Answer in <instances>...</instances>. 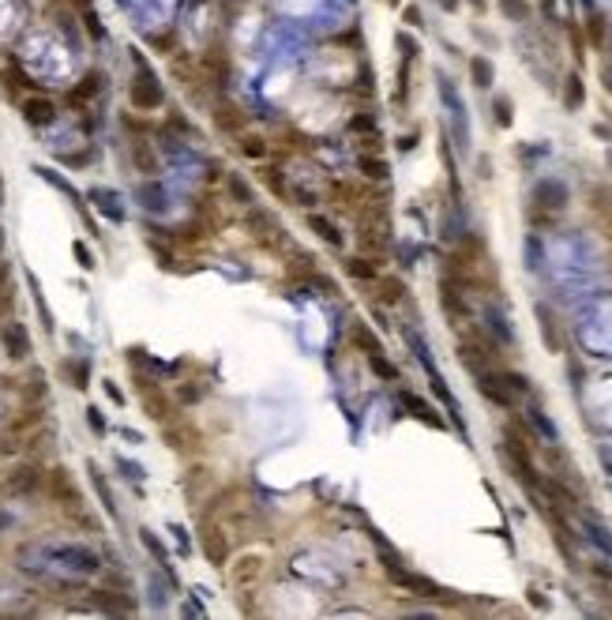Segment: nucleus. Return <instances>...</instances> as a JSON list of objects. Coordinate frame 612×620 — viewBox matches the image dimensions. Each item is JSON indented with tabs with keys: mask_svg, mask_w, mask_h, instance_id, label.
Listing matches in <instances>:
<instances>
[{
	"mask_svg": "<svg viewBox=\"0 0 612 620\" xmlns=\"http://www.w3.org/2000/svg\"><path fill=\"white\" fill-rule=\"evenodd\" d=\"M473 380H477V391L485 395V399L493 402V406H499V410H515L519 395H515L511 387L499 380V373H496V368H485V373H477Z\"/></svg>",
	"mask_w": 612,
	"mask_h": 620,
	"instance_id": "2",
	"label": "nucleus"
},
{
	"mask_svg": "<svg viewBox=\"0 0 612 620\" xmlns=\"http://www.w3.org/2000/svg\"><path fill=\"white\" fill-rule=\"evenodd\" d=\"M146 384V410H151V417L154 421H166L169 417V406H166V399H162V395H154V387H151V380H143Z\"/></svg>",
	"mask_w": 612,
	"mask_h": 620,
	"instance_id": "29",
	"label": "nucleus"
},
{
	"mask_svg": "<svg viewBox=\"0 0 612 620\" xmlns=\"http://www.w3.org/2000/svg\"><path fill=\"white\" fill-rule=\"evenodd\" d=\"M391 4H399V0H391Z\"/></svg>",
	"mask_w": 612,
	"mask_h": 620,
	"instance_id": "51",
	"label": "nucleus"
},
{
	"mask_svg": "<svg viewBox=\"0 0 612 620\" xmlns=\"http://www.w3.org/2000/svg\"><path fill=\"white\" fill-rule=\"evenodd\" d=\"M120 470H124L132 481H140V478H143V467H135V462H124V459H120Z\"/></svg>",
	"mask_w": 612,
	"mask_h": 620,
	"instance_id": "45",
	"label": "nucleus"
},
{
	"mask_svg": "<svg viewBox=\"0 0 612 620\" xmlns=\"http://www.w3.org/2000/svg\"><path fill=\"white\" fill-rule=\"evenodd\" d=\"M4 346H8L12 357H27L30 354V339H27V331H23V323H8L4 327Z\"/></svg>",
	"mask_w": 612,
	"mask_h": 620,
	"instance_id": "14",
	"label": "nucleus"
},
{
	"mask_svg": "<svg viewBox=\"0 0 612 620\" xmlns=\"http://www.w3.org/2000/svg\"><path fill=\"white\" fill-rule=\"evenodd\" d=\"M240 151L248 154V158H267V154H271V147H267V140L263 135H252V132H240Z\"/></svg>",
	"mask_w": 612,
	"mask_h": 620,
	"instance_id": "24",
	"label": "nucleus"
},
{
	"mask_svg": "<svg viewBox=\"0 0 612 620\" xmlns=\"http://www.w3.org/2000/svg\"><path fill=\"white\" fill-rule=\"evenodd\" d=\"M533 207H541V211H553L560 214L567 207V188L560 185V180H537V188H533Z\"/></svg>",
	"mask_w": 612,
	"mask_h": 620,
	"instance_id": "4",
	"label": "nucleus"
},
{
	"mask_svg": "<svg viewBox=\"0 0 612 620\" xmlns=\"http://www.w3.org/2000/svg\"><path fill=\"white\" fill-rule=\"evenodd\" d=\"M140 541L146 545V553H151L154 561H158V567H162V572L169 575V583H177V575H173V564H169V553H166V545H162V541L154 538L151 530H140Z\"/></svg>",
	"mask_w": 612,
	"mask_h": 620,
	"instance_id": "12",
	"label": "nucleus"
},
{
	"mask_svg": "<svg viewBox=\"0 0 612 620\" xmlns=\"http://www.w3.org/2000/svg\"><path fill=\"white\" fill-rule=\"evenodd\" d=\"M90 200H98V207H102V211H106L113 222H124V211H120V207H117V192H106V188H94V192H90Z\"/></svg>",
	"mask_w": 612,
	"mask_h": 620,
	"instance_id": "25",
	"label": "nucleus"
},
{
	"mask_svg": "<svg viewBox=\"0 0 612 620\" xmlns=\"http://www.w3.org/2000/svg\"><path fill=\"white\" fill-rule=\"evenodd\" d=\"M439 8H443V12H455V8H459V0H439Z\"/></svg>",
	"mask_w": 612,
	"mask_h": 620,
	"instance_id": "47",
	"label": "nucleus"
},
{
	"mask_svg": "<svg viewBox=\"0 0 612 620\" xmlns=\"http://www.w3.org/2000/svg\"><path fill=\"white\" fill-rule=\"evenodd\" d=\"M308 226H312V234L320 241H327L331 248H342V234H338V226H334L331 218H323V214H308Z\"/></svg>",
	"mask_w": 612,
	"mask_h": 620,
	"instance_id": "15",
	"label": "nucleus"
},
{
	"mask_svg": "<svg viewBox=\"0 0 612 620\" xmlns=\"http://www.w3.org/2000/svg\"><path fill=\"white\" fill-rule=\"evenodd\" d=\"M466 4H473L477 12H485V0H466Z\"/></svg>",
	"mask_w": 612,
	"mask_h": 620,
	"instance_id": "48",
	"label": "nucleus"
},
{
	"mask_svg": "<svg viewBox=\"0 0 612 620\" xmlns=\"http://www.w3.org/2000/svg\"><path fill=\"white\" fill-rule=\"evenodd\" d=\"M413 147H417V132H410V135L399 140V151H413Z\"/></svg>",
	"mask_w": 612,
	"mask_h": 620,
	"instance_id": "46",
	"label": "nucleus"
},
{
	"mask_svg": "<svg viewBox=\"0 0 612 620\" xmlns=\"http://www.w3.org/2000/svg\"><path fill=\"white\" fill-rule=\"evenodd\" d=\"M533 312H537V323H541V335H545L548 354H560V350H564V335H560V327H556L553 308H548V305H537Z\"/></svg>",
	"mask_w": 612,
	"mask_h": 620,
	"instance_id": "6",
	"label": "nucleus"
},
{
	"mask_svg": "<svg viewBox=\"0 0 612 620\" xmlns=\"http://www.w3.org/2000/svg\"><path fill=\"white\" fill-rule=\"evenodd\" d=\"M582 530H586V538H590L593 545L601 549V553H609V556H612V538H609V530L601 527L597 519H590V515H582Z\"/></svg>",
	"mask_w": 612,
	"mask_h": 620,
	"instance_id": "19",
	"label": "nucleus"
},
{
	"mask_svg": "<svg viewBox=\"0 0 612 620\" xmlns=\"http://www.w3.org/2000/svg\"><path fill=\"white\" fill-rule=\"evenodd\" d=\"M586 34H590V46H601V41H605V15L590 12V19H586Z\"/></svg>",
	"mask_w": 612,
	"mask_h": 620,
	"instance_id": "36",
	"label": "nucleus"
},
{
	"mask_svg": "<svg viewBox=\"0 0 612 620\" xmlns=\"http://www.w3.org/2000/svg\"><path fill=\"white\" fill-rule=\"evenodd\" d=\"M342 271L357 282H376L379 279V267H376L372 256H346V260H342Z\"/></svg>",
	"mask_w": 612,
	"mask_h": 620,
	"instance_id": "9",
	"label": "nucleus"
},
{
	"mask_svg": "<svg viewBox=\"0 0 612 620\" xmlns=\"http://www.w3.org/2000/svg\"><path fill=\"white\" fill-rule=\"evenodd\" d=\"M493 113H496V124H499V128H511L515 106H511V98H507V94H499V98L493 102Z\"/></svg>",
	"mask_w": 612,
	"mask_h": 620,
	"instance_id": "33",
	"label": "nucleus"
},
{
	"mask_svg": "<svg viewBox=\"0 0 612 620\" xmlns=\"http://www.w3.org/2000/svg\"><path fill=\"white\" fill-rule=\"evenodd\" d=\"M350 342H353V346H361L365 354H379V350H383V346H379V339L368 331L365 323H353V327H350Z\"/></svg>",
	"mask_w": 612,
	"mask_h": 620,
	"instance_id": "22",
	"label": "nucleus"
},
{
	"mask_svg": "<svg viewBox=\"0 0 612 620\" xmlns=\"http://www.w3.org/2000/svg\"><path fill=\"white\" fill-rule=\"evenodd\" d=\"M75 260H79L83 271H94V267H98V263H94V256H90V248L79 245V241H75Z\"/></svg>",
	"mask_w": 612,
	"mask_h": 620,
	"instance_id": "41",
	"label": "nucleus"
},
{
	"mask_svg": "<svg viewBox=\"0 0 612 620\" xmlns=\"http://www.w3.org/2000/svg\"><path fill=\"white\" fill-rule=\"evenodd\" d=\"M102 387H106V395H109V399H113V402H117V406H124V395H120V387H117L113 380H106V384H102Z\"/></svg>",
	"mask_w": 612,
	"mask_h": 620,
	"instance_id": "44",
	"label": "nucleus"
},
{
	"mask_svg": "<svg viewBox=\"0 0 612 620\" xmlns=\"http://www.w3.org/2000/svg\"><path fill=\"white\" fill-rule=\"evenodd\" d=\"M23 120L27 124H34V128H46V124H53L57 120V106L46 98V94H30V98H23Z\"/></svg>",
	"mask_w": 612,
	"mask_h": 620,
	"instance_id": "5",
	"label": "nucleus"
},
{
	"mask_svg": "<svg viewBox=\"0 0 612 620\" xmlns=\"http://www.w3.org/2000/svg\"><path fill=\"white\" fill-rule=\"evenodd\" d=\"M49 493H53V500H60V504H79V493H75L68 470H53V473H49Z\"/></svg>",
	"mask_w": 612,
	"mask_h": 620,
	"instance_id": "11",
	"label": "nucleus"
},
{
	"mask_svg": "<svg viewBox=\"0 0 612 620\" xmlns=\"http://www.w3.org/2000/svg\"><path fill=\"white\" fill-rule=\"evenodd\" d=\"M200 545H203V556H207L214 567H226V561H229V534H226V530L214 527L211 519H203V527H200Z\"/></svg>",
	"mask_w": 612,
	"mask_h": 620,
	"instance_id": "3",
	"label": "nucleus"
},
{
	"mask_svg": "<svg viewBox=\"0 0 612 620\" xmlns=\"http://www.w3.org/2000/svg\"><path fill=\"white\" fill-rule=\"evenodd\" d=\"M214 120H218L222 132H240V128H245V113H240L237 106H229V102H218V109H214Z\"/></svg>",
	"mask_w": 612,
	"mask_h": 620,
	"instance_id": "18",
	"label": "nucleus"
},
{
	"mask_svg": "<svg viewBox=\"0 0 612 620\" xmlns=\"http://www.w3.org/2000/svg\"><path fill=\"white\" fill-rule=\"evenodd\" d=\"M38 481H41V473L34 467H19L8 478V493H30V489H38Z\"/></svg>",
	"mask_w": 612,
	"mask_h": 620,
	"instance_id": "17",
	"label": "nucleus"
},
{
	"mask_svg": "<svg viewBox=\"0 0 612 620\" xmlns=\"http://www.w3.org/2000/svg\"><path fill=\"white\" fill-rule=\"evenodd\" d=\"M98 91H102V75H98V72H87V75H83V83L72 91V106H79V102H87L90 94H98Z\"/></svg>",
	"mask_w": 612,
	"mask_h": 620,
	"instance_id": "26",
	"label": "nucleus"
},
{
	"mask_svg": "<svg viewBox=\"0 0 612 620\" xmlns=\"http://www.w3.org/2000/svg\"><path fill=\"white\" fill-rule=\"evenodd\" d=\"M350 132H368V135H372V132H376V117H368V113L353 117V120H350Z\"/></svg>",
	"mask_w": 612,
	"mask_h": 620,
	"instance_id": "39",
	"label": "nucleus"
},
{
	"mask_svg": "<svg viewBox=\"0 0 612 620\" xmlns=\"http://www.w3.org/2000/svg\"><path fill=\"white\" fill-rule=\"evenodd\" d=\"M260 572H263V556H256V553H248V556H240L237 564H229V579H233L237 587H248L252 579H260Z\"/></svg>",
	"mask_w": 612,
	"mask_h": 620,
	"instance_id": "8",
	"label": "nucleus"
},
{
	"mask_svg": "<svg viewBox=\"0 0 612 620\" xmlns=\"http://www.w3.org/2000/svg\"><path fill=\"white\" fill-rule=\"evenodd\" d=\"M470 75H473V87L477 91H488L496 83V68L488 57H470Z\"/></svg>",
	"mask_w": 612,
	"mask_h": 620,
	"instance_id": "13",
	"label": "nucleus"
},
{
	"mask_svg": "<svg viewBox=\"0 0 612 620\" xmlns=\"http://www.w3.org/2000/svg\"><path fill=\"white\" fill-rule=\"evenodd\" d=\"M177 399L180 402H200L203 399V387H177Z\"/></svg>",
	"mask_w": 612,
	"mask_h": 620,
	"instance_id": "43",
	"label": "nucleus"
},
{
	"mask_svg": "<svg viewBox=\"0 0 612 620\" xmlns=\"http://www.w3.org/2000/svg\"><path fill=\"white\" fill-rule=\"evenodd\" d=\"M609 166H612V151H609Z\"/></svg>",
	"mask_w": 612,
	"mask_h": 620,
	"instance_id": "50",
	"label": "nucleus"
},
{
	"mask_svg": "<svg viewBox=\"0 0 612 620\" xmlns=\"http://www.w3.org/2000/svg\"><path fill=\"white\" fill-rule=\"evenodd\" d=\"M263 185L271 188V192L278 196V200H286V196H289V185L282 180V169H274V166H271V169H263Z\"/></svg>",
	"mask_w": 612,
	"mask_h": 620,
	"instance_id": "35",
	"label": "nucleus"
},
{
	"mask_svg": "<svg viewBox=\"0 0 612 620\" xmlns=\"http://www.w3.org/2000/svg\"><path fill=\"white\" fill-rule=\"evenodd\" d=\"M402 19H406V27H425V15H421L417 4H406V8H402Z\"/></svg>",
	"mask_w": 612,
	"mask_h": 620,
	"instance_id": "40",
	"label": "nucleus"
},
{
	"mask_svg": "<svg viewBox=\"0 0 612 620\" xmlns=\"http://www.w3.org/2000/svg\"><path fill=\"white\" fill-rule=\"evenodd\" d=\"M135 162H140L143 173H154V169H158V162H154L151 147H146V143H140V140H135Z\"/></svg>",
	"mask_w": 612,
	"mask_h": 620,
	"instance_id": "37",
	"label": "nucleus"
},
{
	"mask_svg": "<svg viewBox=\"0 0 612 620\" xmlns=\"http://www.w3.org/2000/svg\"><path fill=\"white\" fill-rule=\"evenodd\" d=\"M90 481H94V489H98V496H102V507H106V511L117 519V504H113V493H109L106 478H102V470L94 467V462H90Z\"/></svg>",
	"mask_w": 612,
	"mask_h": 620,
	"instance_id": "27",
	"label": "nucleus"
},
{
	"mask_svg": "<svg viewBox=\"0 0 612 620\" xmlns=\"http://www.w3.org/2000/svg\"><path fill=\"white\" fill-rule=\"evenodd\" d=\"M496 373H499V380L511 387L515 395H530V380H526L522 373H511V368H499V365H496Z\"/></svg>",
	"mask_w": 612,
	"mask_h": 620,
	"instance_id": "34",
	"label": "nucleus"
},
{
	"mask_svg": "<svg viewBox=\"0 0 612 620\" xmlns=\"http://www.w3.org/2000/svg\"><path fill=\"white\" fill-rule=\"evenodd\" d=\"M27 282H30L34 305H38V312H41V327H46V331H53V312H49V308H46V297H41V286H38V279H34V274H27Z\"/></svg>",
	"mask_w": 612,
	"mask_h": 620,
	"instance_id": "31",
	"label": "nucleus"
},
{
	"mask_svg": "<svg viewBox=\"0 0 612 620\" xmlns=\"http://www.w3.org/2000/svg\"><path fill=\"white\" fill-rule=\"evenodd\" d=\"M379 282V301H383V305H399L402 297H406V282L402 279H376Z\"/></svg>",
	"mask_w": 612,
	"mask_h": 620,
	"instance_id": "21",
	"label": "nucleus"
},
{
	"mask_svg": "<svg viewBox=\"0 0 612 620\" xmlns=\"http://www.w3.org/2000/svg\"><path fill=\"white\" fill-rule=\"evenodd\" d=\"M399 399H402V406H406V410H410L417 421H425V425H432V429H443V425H447V421L439 417V413H436L432 406H428L425 399H417V395H413V391H402Z\"/></svg>",
	"mask_w": 612,
	"mask_h": 620,
	"instance_id": "7",
	"label": "nucleus"
},
{
	"mask_svg": "<svg viewBox=\"0 0 612 620\" xmlns=\"http://www.w3.org/2000/svg\"><path fill=\"white\" fill-rule=\"evenodd\" d=\"M226 188H229V192H233V200H237V203H245V207H252V203H256L252 188H248L245 180L237 177V173H229V177H226Z\"/></svg>",
	"mask_w": 612,
	"mask_h": 620,
	"instance_id": "32",
	"label": "nucleus"
},
{
	"mask_svg": "<svg viewBox=\"0 0 612 620\" xmlns=\"http://www.w3.org/2000/svg\"><path fill=\"white\" fill-rule=\"evenodd\" d=\"M368 368H372L379 380H399V368L383 357V350H379V354H368Z\"/></svg>",
	"mask_w": 612,
	"mask_h": 620,
	"instance_id": "28",
	"label": "nucleus"
},
{
	"mask_svg": "<svg viewBox=\"0 0 612 620\" xmlns=\"http://www.w3.org/2000/svg\"><path fill=\"white\" fill-rule=\"evenodd\" d=\"M87 421H90V429H94L98 436H106V417H102V410H98V406H90V410H87Z\"/></svg>",
	"mask_w": 612,
	"mask_h": 620,
	"instance_id": "42",
	"label": "nucleus"
},
{
	"mask_svg": "<svg viewBox=\"0 0 612 620\" xmlns=\"http://www.w3.org/2000/svg\"><path fill=\"white\" fill-rule=\"evenodd\" d=\"M34 173H38L41 180H49V185H53V188H60V192H64V196H68V200H75V207H79V203H83V200H79V192H75V188H72V185H68V180H64V177H60V173H57V169H49V166H34Z\"/></svg>",
	"mask_w": 612,
	"mask_h": 620,
	"instance_id": "23",
	"label": "nucleus"
},
{
	"mask_svg": "<svg viewBox=\"0 0 612 620\" xmlns=\"http://www.w3.org/2000/svg\"><path fill=\"white\" fill-rule=\"evenodd\" d=\"M357 166H361V173H365L368 180H387L391 177V166H387L383 158H376V154H361Z\"/></svg>",
	"mask_w": 612,
	"mask_h": 620,
	"instance_id": "20",
	"label": "nucleus"
},
{
	"mask_svg": "<svg viewBox=\"0 0 612 620\" xmlns=\"http://www.w3.org/2000/svg\"><path fill=\"white\" fill-rule=\"evenodd\" d=\"M394 46L402 49V60H413V57L421 53V49H417V41H413V38H410L406 30H399V34H394Z\"/></svg>",
	"mask_w": 612,
	"mask_h": 620,
	"instance_id": "38",
	"label": "nucleus"
},
{
	"mask_svg": "<svg viewBox=\"0 0 612 620\" xmlns=\"http://www.w3.org/2000/svg\"><path fill=\"white\" fill-rule=\"evenodd\" d=\"M582 106H586V83H582L579 72H571L564 79V109L567 113H579Z\"/></svg>",
	"mask_w": 612,
	"mask_h": 620,
	"instance_id": "10",
	"label": "nucleus"
},
{
	"mask_svg": "<svg viewBox=\"0 0 612 620\" xmlns=\"http://www.w3.org/2000/svg\"><path fill=\"white\" fill-rule=\"evenodd\" d=\"M499 12H504L511 23H526V19H530V4H526V0H499Z\"/></svg>",
	"mask_w": 612,
	"mask_h": 620,
	"instance_id": "30",
	"label": "nucleus"
},
{
	"mask_svg": "<svg viewBox=\"0 0 612 620\" xmlns=\"http://www.w3.org/2000/svg\"><path fill=\"white\" fill-rule=\"evenodd\" d=\"M526 417H530V425H533V429H537V433H541V440H545V444H556V440H560L556 425H553V421H548V413L541 410L537 402H533V406L526 410Z\"/></svg>",
	"mask_w": 612,
	"mask_h": 620,
	"instance_id": "16",
	"label": "nucleus"
},
{
	"mask_svg": "<svg viewBox=\"0 0 612 620\" xmlns=\"http://www.w3.org/2000/svg\"><path fill=\"white\" fill-rule=\"evenodd\" d=\"M605 79H609V83H605V87H609V91H612V72H605Z\"/></svg>",
	"mask_w": 612,
	"mask_h": 620,
	"instance_id": "49",
	"label": "nucleus"
},
{
	"mask_svg": "<svg viewBox=\"0 0 612 620\" xmlns=\"http://www.w3.org/2000/svg\"><path fill=\"white\" fill-rule=\"evenodd\" d=\"M132 60H135L132 106H135V109H158L162 102H166V94H162V83H158V75L151 72V64H146V57L140 53V49H132Z\"/></svg>",
	"mask_w": 612,
	"mask_h": 620,
	"instance_id": "1",
	"label": "nucleus"
}]
</instances>
